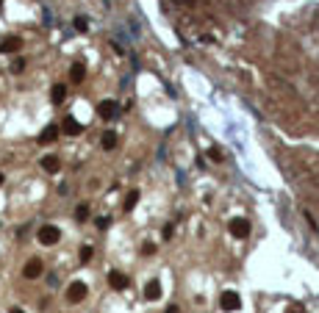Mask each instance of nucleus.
I'll return each mask as SVG.
<instances>
[{
	"instance_id": "a211bd4d",
	"label": "nucleus",
	"mask_w": 319,
	"mask_h": 313,
	"mask_svg": "<svg viewBox=\"0 0 319 313\" xmlns=\"http://www.w3.org/2000/svg\"><path fill=\"white\" fill-rule=\"evenodd\" d=\"M81 261H84V263L92 261V247H84V250H81Z\"/></svg>"
},
{
	"instance_id": "393cba45",
	"label": "nucleus",
	"mask_w": 319,
	"mask_h": 313,
	"mask_svg": "<svg viewBox=\"0 0 319 313\" xmlns=\"http://www.w3.org/2000/svg\"><path fill=\"white\" fill-rule=\"evenodd\" d=\"M0 186H3V172H0Z\"/></svg>"
},
{
	"instance_id": "9d476101",
	"label": "nucleus",
	"mask_w": 319,
	"mask_h": 313,
	"mask_svg": "<svg viewBox=\"0 0 319 313\" xmlns=\"http://www.w3.org/2000/svg\"><path fill=\"white\" fill-rule=\"evenodd\" d=\"M59 167H61V161H59V155H44L42 158V169L44 172H59Z\"/></svg>"
},
{
	"instance_id": "ddd939ff",
	"label": "nucleus",
	"mask_w": 319,
	"mask_h": 313,
	"mask_svg": "<svg viewBox=\"0 0 319 313\" xmlns=\"http://www.w3.org/2000/svg\"><path fill=\"white\" fill-rule=\"evenodd\" d=\"M69 78H72V83H81V81L86 78V67H84V64H72V69H69Z\"/></svg>"
},
{
	"instance_id": "4be33fe9",
	"label": "nucleus",
	"mask_w": 319,
	"mask_h": 313,
	"mask_svg": "<svg viewBox=\"0 0 319 313\" xmlns=\"http://www.w3.org/2000/svg\"><path fill=\"white\" fill-rule=\"evenodd\" d=\"M9 313H25V311H22V308H11Z\"/></svg>"
},
{
	"instance_id": "f257e3e1",
	"label": "nucleus",
	"mask_w": 319,
	"mask_h": 313,
	"mask_svg": "<svg viewBox=\"0 0 319 313\" xmlns=\"http://www.w3.org/2000/svg\"><path fill=\"white\" fill-rule=\"evenodd\" d=\"M36 238H39V244L53 247V244H59L61 233H59V228H56V225H42V228H39V233H36Z\"/></svg>"
},
{
	"instance_id": "6ab92c4d",
	"label": "nucleus",
	"mask_w": 319,
	"mask_h": 313,
	"mask_svg": "<svg viewBox=\"0 0 319 313\" xmlns=\"http://www.w3.org/2000/svg\"><path fill=\"white\" fill-rule=\"evenodd\" d=\"M22 69H25V61L22 59H17L14 64H11V72H22Z\"/></svg>"
},
{
	"instance_id": "20e7f679",
	"label": "nucleus",
	"mask_w": 319,
	"mask_h": 313,
	"mask_svg": "<svg viewBox=\"0 0 319 313\" xmlns=\"http://www.w3.org/2000/svg\"><path fill=\"white\" fill-rule=\"evenodd\" d=\"M67 299L72 305L81 302V299H86V286H84V283H72V286L67 288Z\"/></svg>"
},
{
	"instance_id": "6e6552de",
	"label": "nucleus",
	"mask_w": 319,
	"mask_h": 313,
	"mask_svg": "<svg viewBox=\"0 0 319 313\" xmlns=\"http://www.w3.org/2000/svg\"><path fill=\"white\" fill-rule=\"evenodd\" d=\"M22 47V39L20 36H6L3 42H0V53H17Z\"/></svg>"
},
{
	"instance_id": "423d86ee",
	"label": "nucleus",
	"mask_w": 319,
	"mask_h": 313,
	"mask_svg": "<svg viewBox=\"0 0 319 313\" xmlns=\"http://www.w3.org/2000/svg\"><path fill=\"white\" fill-rule=\"evenodd\" d=\"M108 286H111L114 291H125V288H128V277H125L122 271H108Z\"/></svg>"
},
{
	"instance_id": "f3484780",
	"label": "nucleus",
	"mask_w": 319,
	"mask_h": 313,
	"mask_svg": "<svg viewBox=\"0 0 319 313\" xmlns=\"http://www.w3.org/2000/svg\"><path fill=\"white\" fill-rule=\"evenodd\" d=\"M86 216H89V208H86V205H78V208H75V219L84 222Z\"/></svg>"
},
{
	"instance_id": "dca6fc26",
	"label": "nucleus",
	"mask_w": 319,
	"mask_h": 313,
	"mask_svg": "<svg viewBox=\"0 0 319 313\" xmlns=\"http://www.w3.org/2000/svg\"><path fill=\"white\" fill-rule=\"evenodd\" d=\"M136 203H139V191H130L128 200H125V211H133V208H136Z\"/></svg>"
},
{
	"instance_id": "f03ea898",
	"label": "nucleus",
	"mask_w": 319,
	"mask_h": 313,
	"mask_svg": "<svg viewBox=\"0 0 319 313\" xmlns=\"http://www.w3.org/2000/svg\"><path fill=\"white\" fill-rule=\"evenodd\" d=\"M239 305H242V299L236 296V291H225V294L219 296V308H222V311H228V313L239 311Z\"/></svg>"
},
{
	"instance_id": "7ed1b4c3",
	"label": "nucleus",
	"mask_w": 319,
	"mask_h": 313,
	"mask_svg": "<svg viewBox=\"0 0 319 313\" xmlns=\"http://www.w3.org/2000/svg\"><path fill=\"white\" fill-rule=\"evenodd\" d=\"M117 111H120V103L117 100H103L100 105H97V114L103 119H114L117 117Z\"/></svg>"
},
{
	"instance_id": "39448f33",
	"label": "nucleus",
	"mask_w": 319,
	"mask_h": 313,
	"mask_svg": "<svg viewBox=\"0 0 319 313\" xmlns=\"http://www.w3.org/2000/svg\"><path fill=\"white\" fill-rule=\"evenodd\" d=\"M231 233L236 238H247V236H250V222H247V219H233L231 222Z\"/></svg>"
},
{
	"instance_id": "1a4fd4ad",
	"label": "nucleus",
	"mask_w": 319,
	"mask_h": 313,
	"mask_svg": "<svg viewBox=\"0 0 319 313\" xmlns=\"http://www.w3.org/2000/svg\"><path fill=\"white\" fill-rule=\"evenodd\" d=\"M61 130H64V133H69V136H78L81 130H84V127H81V122H78V119L67 117L64 122H61Z\"/></svg>"
},
{
	"instance_id": "5701e85b",
	"label": "nucleus",
	"mask_w": 319,
	"mask_h": 313,
	"mask_svg": "<svg viewBox=\"0 0 319 313\" xmlns=\"http://www.w3.org/2000/svg\"><path fill=\"white\" fill-rule=\"evenodd\" d=\"M167 313H178V308H175V305H172V308H170V311H167Z\"/></svg>"
},
{
	"instance_id": "9b49d317",
	"label": "nucleus",
	"mask_w": 319,
	"mask_h": 313,
	"mask_svg": "<svg viewBox=\"0 0 319 313\" xmlns=\"http://www.w3.org/2000/svg\"><path fill=\"white\" fill-rule=\"evenodd\" d=\"M145 296H147V299H150V302L161 296V286H158V280H150V283H147V286H145Z\"/></svg>"
},
{
	"instance_id": "b1692460",
	"label": "nucleus",
	"mask_w": 319,
	"mask_h": 313,
	"mask_svg": "<svg viewBox=\"0 0 319 313\" xmlns=\"http://www.w3.org/2000/svg\"><path fill=\"white\" fill-rule=\"evenodd\" d=\"M297 311H300V308H289V313H297Z\"/></svg>"
},
{
	"instance_id": "aec40b11",
	"label": "nucleus",
	"mask_w": 319,
	"mask_h": 313,
	"mask_svg": "<svg viewBox=\"0 0 319 313\" xmlns=\"http://www.w3.org/2000/svg\"><path fill=\"white\" fill-rule=\"evenodd\" d=\"M75 28H78V31H86V28H89V25H86V20L78 17V20H75Z\"/></svg>"
},
{
	"instance_id": "f8f14e48",
	"label": "nucleus",
	"mask_w": 319,
	"mask_h": 313,
	"mask_svg": "<svg viewBox=\"0 0 319 313\" xmlns=\"http://www.w3.org/2000/svg\"><path fill=\"white\" fill-rule=\"evenodd\" d=\"M56 136H59V127L56 125H47L42 130V136H39V144H50V142H56Z\"/></svg>"
},
{
	"instance_id": "4468645a",
	"label": "nucleus",
	"mask_w": 319,
	"mask_h": 313,
	"mask_svg": "<svg viewBox=\"0 0 319 313\" xmlns=\"http://www.w3.org/2000/svg\"><path fill=\"white\" fill-rule=\"evenodd\" d=\"M64 97H67V86L56 83V86H53V92H50V100L59 105V103H64Z\"/></svg>"
},
{
	"instance_id": "0eeeda50",
	"label": "nucleus",
	"mask_w": 319,
	"mask_h": 313,
	"mask_svg": "<svg viewBox=\"0 0 319 313\" xmlns=\"http://www.w3.org/2000/svg\"><path fill=\"white\" fill-rule=\"evenodd\" d=\"M22 274H25L28 280H36L39 274H42V261H39V258H31V261L25 263V269H22Z\"/></svg>"
},
{
	"instance_id": "2eb2a0df",
	"label": "nucleus",
	"mask_w": 319,
	"mask_h": 313,
	"mask_svg": "<svg viewBox=\"0 0 319 313\" xmlns=\"http://www.w3.org/2000/svg\"><path fill=\"white\" fill-rule=\"evenodd\" d=\"M117 147V133H103V150H114Z\"/></svg>"
},
{
	"instance_id": "412c9836",
	"label": "nucleus",
	"mask_w": 319,
	"mask_h": 313,
	"mask_svg": "<svg viewBox=\"0 0 319 313\" xmlns=\"http://www.w3.org/2000/svg\"><path fill=\"white\" fill-rule=\"evenodd\" d=\"M108 225H111V219H108V216H103V219H97V228H100V230H106Z\"/></svg>"
}]
</instances>
